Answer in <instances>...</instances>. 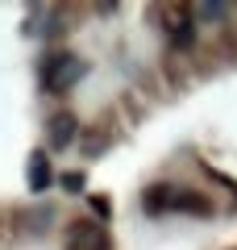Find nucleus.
Masks as SVG:
<instances>
[{
    "instance_id": "1",
    "label": "nucleus",
    "mask_w": 237,
    "mask_h": 250,
    "mask_svg": "<svg viewBox=\"0 0 237 250\" xmlns=\"http://www.w3.org/2000/svg\"><path fill=\"white\" fill-rule=\"evenodd\" d=\"M79 75H83V62L75 54H50V62L42 67V88L46 92H67Z\"/></svg>"
},
{
    "instance_id": "2",
    "label": "nucleus",
    "mask_w": 237,
    "mask_h": 250,
    "mask_svg": "<svg viewBox=\"0 0 237 250\" xmlns=\"http://www.w3.org/2000/svg\"><path fill=\"white\" fill-rule=\"evenodd\" d=\"M62 246H67V250H108L104 225H96V221H71Z\"/></svg>"
},
{
    "instance_id": "3",
    "label": "nucleus",
    "mask_w": 237,
    "mask_h": 250,
    "mask_svg": "<svg viewBox=\"0 0 237 250\" xmlns=\"http://www.w3.org/2000/svg\"><path fill=\"white\" fill-rule=\"evenodd\" d=\"M162 25H167V34L175 38L179 46H187L192 25H196V13L187 9V4H167V9H162Z\"/></svg>"
},
{
    "instance_id": "4",
    "label": "nucleus",
    "mask_w": 237,
    "mask_h": 250,
    "mask_svg": "<svg viewBox=\"0 0 237 250\" xmlns=\"http://www.w3.org/2000/svg\"><path fill=\"white\" fill-rule=\"evenodd\" d=\"M46 134H50V146H54V150H62V146L75 142L79 121H75L71 113H54V117H50V129H46Z\"/></svg>"
},
{
    "instance_id": "5",
    "label": "nucleus",
    "mask_w": 237,
    "mask_h": 250,
    "mask_svg": "<svg viewBox=\"0 0 237 250\" xmlns=\"http://www.w3.org/2000/svg\"><path fill=\"white\" fill-rule=\"evenodd\" d=\"M171 208H179V213H200V217H208V213H212L208 200L196 196V192H187V188H175V200H171Z\"/></svg>"
},
{
    "instance_id": "6",
    "label": "nucleus",
    "mask_w": 237,
    "mask_h": 250,
    "mask_svg": "<svg viewBox=\"0 0 237 250\" xmlns=\"http://www.w3.org/2000/svg\"><path fill=\"white\" fill-rule=\"evenodd\" d=\"M171 200H175V188H167V184H154V188L146 192V200H141V205H146V213H150V217H158L162 208H171Z\"/></svg>"
},
{
    "instance_id": "7",
    "label": "nucleus",
    "mask_w": 237,
    "mask_h": 250,
    "mask_svg": "<svg viewBox=\"0 0 237 250\" xmlns=\"http://www.w3.org/2000/svg\"><path fill=\"white\" fill-rule=\"evenodd\" d=\"M29 188L46 192L50 188V167H46V154H29Z\"/></svg>"
},
{
    "instance_id": "8",
    "label": "nucleus",
    "mask_w": 237,
    "mask_h": 250,
    "mask_svg": "<svg viewBox=\"0 0 237 250\" xmlns=\"http://www.w3.org/2000/svg\"><path fill=\"white\" fill-rule=\"evenodd\" d=\"M196 17H225V4H196Z\"/></svg>"
},
{
    "instance_id": "9",
    "label": "nucleus",
    "mask_w": 237,
    "mask_h": 250,
    "mask_svg": "<svg viewBox=\"0 0 237 250\" xmlns=\"http://www.w3.org/2000/svg\"><path fill=\"white\" fill-rule=\"evenodd\" d=\"M62 184H67L71 192H79V188H83V175H79V171H71V175H62Z\"/></svg>"
}]
</instances>
